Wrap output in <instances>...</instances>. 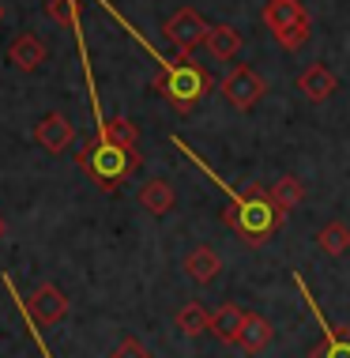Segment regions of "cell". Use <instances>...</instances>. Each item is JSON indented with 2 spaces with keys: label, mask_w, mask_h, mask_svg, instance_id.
Instances as JSON below:
<instances>
[{
  "label": "cell",
  "mask_w": 350,
  "mask_h": 358,
  "mask_svg": "<svg viewBox=\"0 0 350 358\" xmlns=\"http://www.w3.org/2000/svg\"><path fill=\"white\" fill-rule=\"evenodd\" d=\"M219 189H226V185L219 181ZM222 219L230 222V230H238V234L245 238V245L256 249L279 230L283 211L271 204L268 189H249V192H230V208L222 211Z\"/></svg>",
  "instance_id": "cell-1"
},
{
  "label": "cell",
  "mask_w": 350,
  "mask_h": 358,
  "mask_svg": "<svg viewBox=\"0 0 350 358\" xmlns=\"http://www.w3.org/2000/svg\"><path fill=\"white\" fill-rule=\"evenodd\" d=\"M75 162L83 166V173L94 181V189H102V192H117L121 189V181L129 178V173L140 170V151L136 148H121V143H113V140H94L87 151L75 155Z\"/></svg>",
  "instance_id": "cell-2"
},
{
  "label": "cell",
  "mask_w": 350,
  "mask_h": 358,
  "mask_svg": "<svg viewBox=\"0 0 350 358\" xmlns=\"http://www.w3.org/2000/svg\"><path fill=\"white\" fill-rule=\"evenodd\" d=\"M159 64H162V72H159V80H154V91L166 94L173 110L189 113L192 106H200L203 94L211 91V76L203 72L200 64H192V61H181V64L159 61Z\"/></svg>",
  "instance_id": "cell-3"
},
{
  "label": "cell",
  "mask_w": 350,
  "mask_h": 358,
  "mask_svg": "<svg viewBox=\"0 0 350 358\" xmlns=\"http://www.w3.org/2000/svg\"><path fill=\"white\" fill-rule=\"evenodd\" d=\"M222 94H226V102L233 110H252V106L268 94V80L252 69V64H238V69L222 80Z\"/></svg>",
  "instance_id": "cell-4"
},
{
  "label": "cell",
  "mask_w": 350,
  "mask_h": 358,
  "mask_svg": "<svg viewBox=\"0 0 350 358\" xmlns=\"http://www.w3.org/2000/svg\"><path fill=\"white\" fill-rule=\"evenodd\" d=\"M207 31H211V27L203 23V15L196 12V8H177V12L166 19V38L177 45V57H181V61H184V57H192V50H196V45H203Z\"/></svg>",
  "instance_id": "cell-5"
},
{
  "label": "cell",
  "mask_w": 350,
  "mask_h": 358,
  "mask_svg": "<svg viewBox=\"0 0 350 358\" xmlns=\"http://www.w3.org/2000/svg\"><path fill=\"white\" fill-rule=\"evenodd\" d=\"M27 313H31V321H34V324H42V328L61 324V321H64V313H68V298H64V290L57 287V283H42L31 298H27Z\"/></svg>",
  "instance_id": "cell-6"
},
{
  "label": "cell",
  "mask_w": 350,
  "mask_h": 358,
  "mask_svg": "<svg viewBox=\"0 0 350 358\" xmlns=\"http://www.w3.org/2000/svg\"><path fill=\"white\" fill-rule=\"evenodd\" d=\"M34 143H38L42 151H50V155H64V151L75 143V124L68 121L64 113L50 110L42 121L34 124Z\"/></svg>",
  "instance_id": "cell-7"
},
{
  "label": "cell",
  "mask_w": 350,
  "mask_h": 358,
  "mask_svg": "<svg viewBox=\"0 0 350 358\" xmlns=\"http://www.w3.org/2000/svg\"><path fill=\"white\" fill-rule=\"evenodd\" d=\"M298 91L305 94L309 102H328L339 91V80L328 64H309V69L298 76Z\"/></svg>",
  "instance_id": "cell-8"
},
{
  "label": "cell",
  "mask_w": 350,
  "mask_h": 358,
  "mask_svg": "<svg viewBox=\"0 0 350 358\" xmlns=\"http://www.w3.org/2000/svg\"><path fill=\"white\" fill-rule=\"evenodd\" d=\"M8 61H12L19 72H34V69H42V64L50 61V50L42 45V38H34V34H19L15 42L8 45Z\"/></svg>",
  "instance_id": "cell-9"
},
{
  "label": "cell",
  "mask_w": 350,
  "mask_h": 358,
  "mask_svg": "<svg viewBox=\"0 0 350 358\" xmlns=\"http://www.w3.org/2000/svg\"><path fill=\"white\" fill-rule=\"evenodd\" d=\"M313 313L320 317L316 306H313ZM320 324H324V340L309 347V358H350V328H335V324H328L324 317H320Z\"/></svg>",
  "instance_id": "cell-10"
},
{
  "label": "cell",
  "mask_w": 350,
  "mask_h": 358,
  "mask_svg": "<svg viewBox=\"0 0 350 358\" xmlns=\"http://www.w3.org/2000/svg\"><path fill=\"white\" fill-rule=\"evenodd\" d=\"M245 309L241 306H233V302H226V306H219L215 313H211V336L215 340H222V343H233L238 347V340H241V328H245Z\"/></svg>",
  "instance_id": "cell-11"
},
{
  "label": "cell",
  "mask_w": 350,
  "mask_h": 358,
  "mask_svg": "<svg viewBox=\"0 0 350 358\" xmlns=\"http://www.w3.org/2000/svg\"><path fill=\"white\" fill-rule=\"evenodd\" d=\"M140 208H143V211H151V215H170V211L177 208V192H173L170 181L151 178L147 185L140 189Z\"/></svg>",
  "instance_id": "cell-12"
},
{
  "label": "cell",
  "mask_w": 350,
  "mask_h": 358,
  "mask_svg": "<svg viewBox=\"0 0 350 358\" xmlns=\"http://www.w3.org/2000/svg\"><path fill=\"white\" fill-rule=\"evenodd\" d=\"M271 340H275V328H271L268 317L264 313H249L245 328H241V340H238L241 351H245V355H260Z\"/></svg>",
  "instance_id": "cell-13"
},
{
  "label": "cell",
  "mask_w": 350,
  "mask_h": 358,
  "mask_svg": "<svg viewBox=\"0 0 350 358\" xmlns=\"http://www.w3.org/2000/svg\"><path fill=\"white\" fill-rule=\"evenodd\" d=\"M301 19H309L305 8H301V0H268L264 4V23H268L271 34L286 31V27L301 23Z\"/></svg>",
  "instance_id": "cell-14"
},
{
  "label": "cell",
  "mask_w": 350,
  "mask_h": 358,
  "mask_svg": "<svg viewBox=\"0 0 350 358\" xmlns=\"http://www.w3.org/2000/svg\"><path fill=\"white\" fill-rule=\"evenodd\" d=\"M203 45H207V53L215 57V61H233L238 50H241V31H238V27H230V23H219V27H211V31H207Z\"/></svg>",
  "instance_id": "cell-15"
},
{
  "label": "cell",
  "mask_w": 350,
  "mask_h": 358,
  "mask_svg": "<svg viewBox=\"0 0 350 358\" xmlns=\"http://www.w3.org/2000/svg\"><path fill=\"white\" fill-rule=\"evenodd\" d=\"M184 275L192 279V283H211L219 272H222V264H219V257H215V249H207V245H200V249H192L189 257H184Z\"/></svg>",
  "instance_id": "cell-16"
},
{
  "label": "cell",
  "mask_w": 350,
  "mask_h": 358,
  "mask_svg": "<svg viewBox=\"0 0 350 358\" xmlns=\"http://www.w3.org/2000/svg\"><path fill=\"white\" fill-rule=\"evenodd\" d=\"M268 196H271V204H275L279 211H294L301 200H305V185L294 178V173H283L279 181H271V189H268Z\"/></svg>",
  "instance_id": "cell-17"
},
{
  "label": "cell",
  "mask_w": 350,
  "mask_h": 358,
  "mask_svg": "<svg viewBox=\"0 0 350 358\" xmlns=\"http://www.w3.org/2000/svg\"><path fill=\"white\" fill-rule=\"evenodd\" d=\"M316 245L324 249L328 257H347L350 253V227L347 222H324L320 227V234H316Z\"/></svg>",
  "instance_id": "cell-18"
},
{
  "label": "cell",
  "mask_w": 350,
  "mask_h": 358,
  "mask_svg": "<svg viewBox=\"0 0 350 358\" xmlns=\"http://www.w3.org/2000/svg\"><path fill=\"white\" fill-rule=\"evenodd\" d=\"M177 332L181 336H203V332H211V313L203 309L200 302H189V306H181L177 309Z\"/></svg>",
  "instance_id": "cell-19"
},
{
  "label": "cell",
  "mask_w": 350,
  "mask_h": 358,
  "mask_svg": "<svg viewBox=\"0 0 350 358\" xmlns=\"http://www.w3.org/2000/svg\"><path fill=\"white\" fill-rule=\"evenodd\" d=\"M99 136L121 143V148H136V143H140V124L129 121V117H110V121L99 129Z\"/></svg>",
  "instance_id": "cell-20"
},
{
  "label": "cell",
  "mask_w": 350,
  "mask_h": 358,
  "mask_svg": "<svg viewBox=\"0 0 350 358\" xmlns=\"http://www.w3.org/2000/svg\"><path fill=\"white\" fill-rule=\"evenodd\" d=\"M309 34H313V19H301V23H294V27H286V31H279L275 34V42L283 45V50H301V45L309 42Z\"/></svg>",
  "instance_id": "cell-21"
},
{
  "label": "cell",
  "mask_w": 350,
  "mask_h": 358,
  "mask_svg": "<svg viewBox=\"0 0 350 358\" xmlns=\"http://www.w3.org/2000/svg\"><path fill=\"white\" fill-rule=\"evenodd\" d=\"M110 358H151V351H147V343L140 340V336H121V343L113 347V355Z\"/></svg>",
  "instance_id": "cell-22"
},
{
  "label": "cell",
  "mask_w": 350,
  "mask_h": 358,
  "mask_svg": "<svg viewBox=\"0 0 350 358\" xmlns=\"http://www.w3.org/2000/svg\"><path fill=\"white\" fill-rule=\"evenodd\" d=\"M45 15L50 19H57V23L61 27H75V0H50V4H45Z\"/></svg>",
  "instance_id": "cell-23"
},
{
  "label": "cell",
  "mask_w": 350,
  "mask_h": 358,
  "mask_svg": "<svg viewBox=\"0 0 350 358\" xmlns=\"http://www.w3.org/2000/svg\"><path fill=\"white\" fill-rule=\"evenodd\" d=\"M0 241H4V219H0Z\"/></svg>",
  "instance_id": "cell-24"
},
{
  "label": "cell",
  "mask_w": 350,
  "mask_h": 358,
  "mask_svg": "<svg viewBox=\"0 0 350 358\" xmlns=\"http://www.w3.org/2000/svg\"><path fill=\"white\" fill-rule=\"evenodd\" d=\"M0 15H4V12H0Z\"/></svg>",
  "instance_id": "cell-25"
}]
</instances>
